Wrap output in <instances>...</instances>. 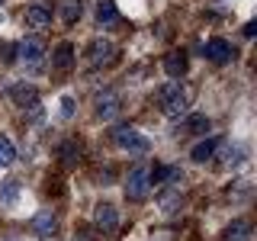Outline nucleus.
<instances>
[{
    "label": "nucleus",
    "mask_w": 257,
    "mask_h": 241,
    "mask_svg": "<svg viewBox=\"0 0 257 241\" xmlns=\"http://www.w3.org/2000/svg\"><path fill=\"white\" fill-rule=\"evenodd\" d=\"M219 145H222V139H203L196 148L190 151V158L196 161V164H206V161H212V155L219 151Z\"/></svg>",
    "instance_id": "obj_16"
},
{
    "label": "nucleus",
    "mask_w": 257,
    "mask_h": 241,
    "mask_svg": "<svg viewBox=\"0 0 257 241\" xmlns=\"http://www.w3.org/2000/svg\"><path fill=\"white\" fill-rule=\"evenodd\" d=\"M148 190H151V180H148V167L139 164V167H132L125 177V196L128 199H145L148 196Z\"/></svg>",
    "instance_id": "obj_4"
},
{
    "label": "nucleus",
    "mask_w": 257,
    "mask_h": 241,
    "mask_svg": "<svg viewBox=\"0 0 257 241\" xmlns=\"http://www.w3.org/2000/svg\"><path fill=\"white\" fill-rule=\"evenodd\" d=\"M61 116H64V119L74 116V100H71V96H64V100H61Z\"/></svg>",
    "instance_id": "obj_24"
},
{
    "label": "nucleus",
    "mask_w": 257,
    "mask_h": 241,
    "mask_svg": "<svg viewBox=\"0 0 257 241\" xmlns=\"http://www.w3.org/2000/svg\"><path fill=\"white\" fill-rule=\"evenodd\" d=\"M219 148H222L219 164H225V167H238L241 161L247 158V148H244V145H235V148H231V145H219Z\"/></svg>",
    "instance_id": "obj_17"
},
{
    "label": "nucleus",
    "mask_w": 257,
    "mask_h": 241,
    "mask_svg": "<svg viewBox=\"0 0 257 241\" xmlns=\"http://www.w3.org/2000/svg\"><path fill=\"white\" fill-rule=\"evenodd\" d=\"M16 161V148H13V142L7 139V135H0V167H10Z\"/></svg>",
    "instance_id": "obj_23"
},
{
    "label": "nucleus",
    "mask_w": 257,
    "mask_h": 241,
    "mask_svg": "<svg viewBox=\"0 0 257 241\" xmlns=\"http://www.w3.org/2000/svg\"><path fill=\"white\" fill-rule=\"evenodd\" d=\"M203 55H206V61H212V64H228L235 52H231V45L225 42V39H212V42L203 45Z\"/></svg>",
    "instance_id": "obj_10"
},
{
    "label": "nucleus",
    "mask_w": 257,
    "mask_h": 241,
    "mask_svg": "<svg viewBox=\"0 0 257 241\" xmlns=\"http://www.w3.org/2000/svg\"><path fill=\"white\" fill-rule=\"evenodd\" d=\"M0 4H4V0H0Z\"/></svg>",
    "instance_id": "obj_28"
},
{
    "label": "nucleus",
    "mask_w": 257,
    "mask_h": 241,
    "mask_svg": "<svg viewBox=\"0 0 257 241\" xmlns=\"http://www.w3.org/2000/svg\"><path fill=\"white\" fill-rule=\"evenodd\" d=\"M80 155H84V145H80L77 135H74V139H68V142L61 145V164H64V167H77Z\"/></svg>",
    "instance_id": "obj_15"
},
{
    "label": "nucleus",
    "mask_w": 257,
    "mask_h": 241,
    "mask_svg": "<svg viewBox=\"0 0 257 241\" xmlns=\"http://www.w3.org/2000/svg\"><path fill=\"white\" fill-rule=\"evenodd\" d=\"M158 103H161V109H164V116L177 119V116H183L187 106H190V90L183 84H164L158 90Z\"/></svg>",
    "instance_id": "obj_1"
},
{
    "label": "nucleus",
    "mask_w": 257,
    "mask_h": 241,
    "mask_svg": "<svg viewBox=\"0 0 257 241\" xmlns=\"http://www.w3.org/2000/svg\"><path fill=\"white\" fill-rule=\"evenodd\" d=\"M4 58H7V64H13V58H16V48H13V45L4 48Z\"/></svg>",
    "instance_id": "obj_26"
},
{
    "label": "nucleus",
    "mask_w": 257,
    "mask_h": 241,
    "mask_svg": "<svg viewBox=\"0 0 257 241\" xmlns=\"http://www.w3.org/2000/svg\"><path fill=\"white\" fill-rule=\"evenodd\" d=\"M29 228H32V231H36V235H39V238H52V235H55V231H58V219H55V215H52V212H45V209H42V212H36V215H32V222H29Z\"/></svg>",
    "instance_id": "obj_11"
},
{
    "label": "nucleus",
    "mask_w": 257,
    "mask_h": 241,
    "mask_svg": "<svg viewBox=\"0 0 257 241\" xmlns=\"http://www.w3.org/2000/svg\"><path fill=\"white\" fill-rule=\"evenodd\" d=\"M251 235H254V228H251V222L247 219H235L225 228V235H222V241H251Z\"/></svg>",
    "instance_id": "obj_14"
},
{
    "label": "nucleus",
    "mask_w": 257,
    "mask_h": 241,
    "mask_svg": "<svg viewBox=\"0 0 257 241\" xmlns=\"http://www.w3.org/2000/svg\"><path fill=\"white\" fill-rule=\"evenodd\" d=\"M187 68H190V61H187V52H183V48H174V52H167V58H164L167 77H183V74H187Z\"/></svg>",
    "instance_id": "obj_12"
},
{
    "label": "nucleus",
    "mask_w": 257,
    "mask_h": 241,
    "mask_svg": "<svg viewBox=\"0 0 257 241\" xmlns=\"http://www.w3.org/2000/svg\"><path fill=\"white\" fill-rule=\"evenodd\" d=\"M16 55H20L23 64L39 68V64H42V58H45V48H42V42H39V39H23V42L16 45Z\"/></svg>",
    "instance_id": "obj_8"
},
{
    "label": "nucleus",
    "mask_w": 257,
    "mask_h": 241,
    "mask_svg": "<svg viewBox=\"0 0 257 241\" xmlns=\"http://www.w3.org/2000/svg\"><path fill=\"white\" fill-rule=\"evenodd\" d=\"M74 241H90V231H77V235H74Z\"/></svg>",
    "instance_id": "obj_27"
},
{
    "label": "nucleus",
    "mask_w": 257,
    "mask_h": 241,
    "mask_svg": "<svg viewBox=\"0 0 257 241\" xmlns=\"http://www.w3.org/2000/svg\"><path fill=\"white\" fill-rule=\"evenodd\" d=\"M80 13H84V4H80V0H64V7H61V20L68 23V26L80 20Z\"/></svg>",
    "instance_id": "obj_21"
},
{
    "label": "nucleus",
    "mask_w": 257,
    "mask_h": 241,
    "mask_svg": "<svg viewBox=\"0 0 257 241\" xmlns=\"http://www.w3.org/2000/svg\"><path fill=\"white\" fill-rule=\"evenodd\" d=\"M48 23H52V10L48 7H42V4L26 7V26L29 29H45Z\"/></svg>",
    "instance_id": "obj_13"
},
{
    "label": "nucleus",
    "mask_w": 257,
    "mask_h": 241,
    "mask_svg": "<svg viewBox=\"0 0 257 241\" xmlns=\"http://www.w3.org/2000/svg\"><path fill=\"white\" fill-rule=\"evenodd\" d=\"M112 139H116V145L122 151H135V155H145V151L151 148V142L145 139L139 129H132V126H119L116 132H112Z\"/></svg>",
    "instance_id": "obj_2"
},
{
    "label": "nucleus",
    "mask_w": 257,
    "mask_h": 241,
    "mask_svg": "<svg viewBox=\"0 0 257 241\" xmlns=\"http://www.w3.org/2000/svg\"><path fill=\"white\" fill-rule=\"evenodd\" d=\"M209 126H212V123H209V116H206V112H190V116L187 119H183V123L180 126H177V139H180V135H206L209 132Z\"/></svg>",
    "instance_id": "obj_9"
},
{
    "label": "nucleus",
    "mask_w": 257,
    "mask_h": 241,
    "mask_svg": "<svg viewBox=\"0 0 257 241\" xmlns=\"http://www.w3.org/2000/svg\"><path fill=\"white\" fill-rule=\"evenodd\" d=\"M16 199H20V180H16V177H7V180L0 183V206H13Z\"/></svg>",
    "instance_id": "obj_19"
},
{
    "label": "nucleus",
    "mask_w": 257,
    "mask_h": 241,
    "mask_svg": "<svg viewBox=\"0 0 257 241\" xmlns=\"http://www.w3.org/2000/svg\"><path fill=\"white\" fill-rule=\"evenodd\" d=\"M180 203H183L180 190H167V193H161V196H158V206L164 209V212H174V209H180Z\"/></svg>",
    "instance_id": "obj_22"
},
{
    "label": "nucleus",
    "mask_w": 257,
    "mask_h": 241,
    "mask_svg": "<svg viewBox=\"0 0 257 241\" xmlns=\"http://www.w3.org/2000/svg\"><path fill=\"white\" fill-rule=\"evenodd\" d=\"M96 23H100V26H116L119 23V13H116V4H112V0H100V7H96Z\"/></svg>",
    "instance_id": "obj_18"
},
{
    "label": "nucleus",
    "mask_w": 257,
    "mask_h": 241,
    "mask_svg": "<svg viewBox=\"0 0 257 241\" xmlns=\"http://www.w3.org/2000/svg\"><path fill=\"white\" fill-rule=\"evenodd\" d=\"M7 93H10V100L16 103V106H23V109H29V106H36V103H39V90L32 84H26V80L10 84V87H7Z\"/></svg>",
    "instance_id": "obj_6"
},
{
    "label": "nucleus",
    "mask_w": 257,
    "mask_h": 241,
    "mask_svg": "<svg viewBox=\"0 0 257 241\" xmlns=\"http://www.w3.org/2000/svg\"><path fill=\"white\" fill-rule=\"evenodd\" d=\"M93 112H96V119H100V123H109V119H116L119 112H122V100H119V93H112V90L96 93Z\"/></svg>",
    "instance_id": "obj_3"
},
{
    "label": "nucleus",
    "mask_w": 257,
    "mask_h": 241,
    "mask_svg": "<svg viewBox=\"0 0 257 241\" xmlns=\"http://www.w3.org/2000/svg\"><path fill=\"white\" fill-rule=\"evenodd\" d=\"M55 68H58V71H68L71 68V64H74V48H71L68 42H61L58 48H55Z\"/></svg>",
    "instance_id": "obj_20"
},
{
    "label": "nucleus",
    "mask_w": 257,
    "mask_h": 241,
    "mask_svg": "<svg viewBox=\"0 0 257 241\" xmlns=\"http://www.w3.org/2000/svg\"><path fill=\"white\" fill-rule=\"evenodd\" d=\"M116 55H119V48L109 42V39H93L90 45H87V61L93 64V68H100V64H112L116 61Z\"/></svg>",
    "instance_id": "obj_5"
},
{
    "label": "nucleus",
    "mask_w": 257,
    "mask_h": 241,
    "mask_svg": "<svg viewBox=\"0 0 257 241\" xmlns=\"http://www.w3.org/2000/svg\"><path fill=\"white\" fill-rule=\"evenodd\" d=\"M241 32H244V39H254V32H257V23L251 20V23H244V29H241Z\"/></svg>",
    "instance_id": "obj_25"
},
{
    "label": "nucleus",
    "mask_w": 257,
    "mask_h": 241,
    "mask_svg": "<svg viewBox=\"0 0 257 241\" xmlns=\"http://www.w3.org/2000/svg\"><path fill=\"white\" fill-rule=\"evenodd\" d=\"M93 225L103 231V235H112V231L119 228V212H116V206L100 203V206L93 209Z\"/></svg>",
    "instance_id": "obj_7"
}]
</instances>
